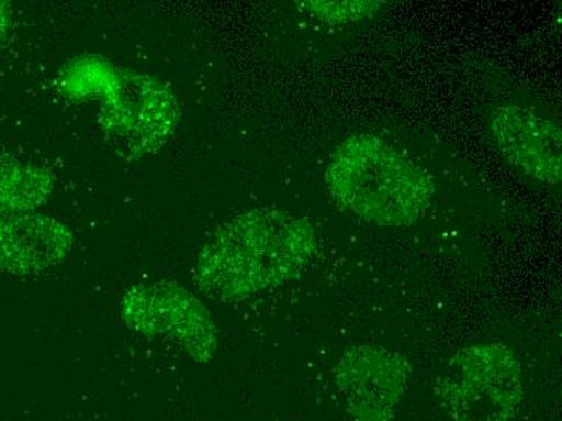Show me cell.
Listing matches in <instances>:
<instances>
[{"mask_svg":"<svg viewBox=\"0 0 562 421\" xmlns=\"http://www.w3.org/2000/svg\"><path fill=\"white\" fill-rule=\"evenodd\" d=\"M317 248L307 219L256 208L224 222L204 243L194 265L199 289L238 303L296 279Z\"/></svg>","mask_w":562,"mask_h":421,"instance_id":"obj_1","label":"cell"},{"mask_svg":"<svg viewBox=\"0 0 562 421\" xmlns=\"http://www.w3.org/2000/svg\"><path fill=\"white\" fill-rule=\"evenodd\" d=\"M56 87L70 101H99L102 132L130 159L159 153L180 125V104L169 84L105 57H75L58 71Z\"/></svg>","mask_w":562,"mask_h":421,"instance_id":"obj_2","label":"cell"},{"mask_svg":"<svg viewBox=\"0 0 562 421\" xmlns=\"http://www.w3.org/2000/svg\"><path fill=\"white\" fill-rule=\"evenodd\" d=\"M325 180L341 207L379 228H409L430 208L435 191L427 170L369 133L339 143Z\"/></svg>","mask_w":562,"mask_h":421,"instance_id":"obj_3","label":"cell"},{"mask_svg":"<svg viewBox=\"0 0 562 421\" xmlns=\"http://www.w3.org/2000/svg\"><path fill=\"white\" fill-rule=\"evenodd\" d=\"M435 394L454 421H513L524 402L522 365L503 342L459 348Z\"/></svg>","mask_w":562,"mask_h":421,"instance_id":"obj_4","label":"cell"},{"mask_svg":"<svg viewBox=\"0 0 562 421\" xmlns=\"http://www.w3.org/2000/svg\"><path fill=\"white\" fill-rule=\"evenodd\" d=\"M120 317L130 331L169 344L190 361L209 363L218 351V328L196 293L175 280H150L128 287Z\"/></svg>","mask_w":562,"mask_h":421,"instance_id":"obj_5","label":"cell"},{"mask_svg":"<svg viewBox=\"0 0 562 421\" xmlns=\"http://www.w3.org/2000/svg\"><path fill=\"white\" fill-rule=\"evenodd\" d=\"M413 366L400 352L379 345L348 348L334 376L346 410L355 421H393Z\"/></svg>","mask_w":562,"mask_h":421,"instance_id":"obj_6","label":"cell"},{"mask_svg":"<svg viewBox=\"0 0 562 421\" xmlns=\"http://www.w3.org/2000/svg\"><path fill=\"white\" fill-rule=\"evenodd\" d=\"M490 129L507 163L541 184H560L562 133L557 123L524 106L505 104L493 109Z\"/></svg>","mask_w":562,"mask_h":421,"instance_id":"obj_7","label":"cell"},{"mask_svg":"<svg viewBox=\"0 0 562 421\" xmlns=\"http://www.w3.org/2000/svg\"><path fill=\"white\" fill-rule=\"evenodd\" d=\"M74 245L71 229L53 215H0V274L40 276L60 266Z\"/></svg>","mask_w":562,"mask_h":421,"instance_id":"obj_8","label":"cell"},{"mask_svg":"<svg viewBox=\"0 0 562 421\" xmlns=\"http://www.w3.org/2000/svg\"><path fill=\"white\" fill-rule=\"evenodd\" d=\"M56 176L41 164L0 156V215L26 214L53 197Z\"/></svg>","mask_w":562,"mask_h":421,"instance_id":"obj_9","label":"cell"},{"mask_svg":"<svg viewBox=\"0 0 562 421\" xmlns=\"http://www.w3.org/2000/svg\"><path fill=\"white\" fill-rule=\"evenodd\" d=\"M385 2H375V0H307L301 2L304 9L310 10L312 15L318 16L322 22L331 23H352L361 20L372 19Z\"/></svg>","mask_w":562,"mask_h":421,"instance_id":"obj_10","label":"cell"},{"mask_svg":"<svg viewBox=\"0 0 562 421\" xmlns=\"http://www.w3.org/2000/svg\"><path fill=\"white\" fill-rule=\"evenodd\" d=\"M12 3L7 0H0V53L9 40L10 30H12Z\"/></svg>","mask_w":562,"mask_h":421,"instance_id":"obj_11","label":"cell"},{"mask_svg":"<svg viewBox=\"0 0 562 421\" xmlns=\"http://www.w3.org/2000/svg\"><path fill=\"white\" fill-rule=\"evenodd\" d=\"M273 421H288V420H273Z\"/></svg>","mask_w":562,"mask_h":421,"instance_id":"obj_12","label":"cell"}]
</instances>
